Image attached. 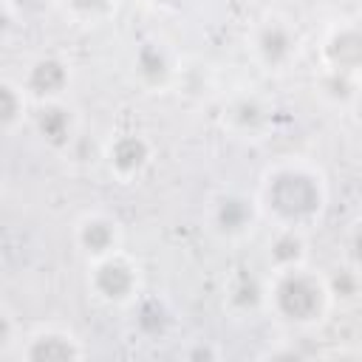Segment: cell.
<instances>
[{
  "label": "cell",
  "mask_w": 362,
  "mask_h": 362,
  "mask_svg": "<svg viewBox=\"0 0 362 362\" xmlns=\"http://www.w3.org/2000/svg\"><path fill=\"white\" fill-rule=\"evenodd\" d=\"M255 201L269 226L311 232L328 212V175L311 158H277L260 173Z\"/></svg>",
  "instance_id": "obj_1"
},
{
  "label": "cell",
  "mask_w": 362,
  "mask_h": 362,
  "mask_svg": "<svg viewBox=\"0 0 362 362\" xmlns=\"http://www.w3.org/2000/svg\"><path fill=\"white\" fill-rule=\"evenodd\" d=\"M334 308L331 280L311 263L266 272V314L291 331L320 328Z\"/></svg>",
  "instance_id": "obj_2"
},
{
  "label": "cell",
  "mask_w": 362,
  "mask_h": 362,
  "mask_svg": "<svg viewBox=\"0 0 362 362\" xmlns=\"http://www.w3.org/2000/svg\"><path fill=\"white\" fill-rule=\"evenodd\" d=\"M85 288L105 308H133L144 294L141 263L124 249L85 263Z\"/></svg>",
  "instance_id": "obj_3"
},
{
  "label": "cell",
  "mask_w": 362,
  "mask_h": 362,
  "mask_svg": "<svg viewBox=\"0 0 362 362\" xmlns=\"http://www.w3.org/2000/svg\"><path fill=\"white\" fill-rule=\"evenodd\" d=\"M246 51L260 71L283 74L300 59L303 34L291 17H286L280 11H269L249 25Z\"/></svg>",
  "instance_id": "obj_4"
},
{
  "label": "cell",
  "mask_w": 362,
  "mask_h": 362,
  "mask_svg": "<svg viewBox=\"0 0 362 362\" xmlns=\"http://www.w3.org/2000/svg\"><path fill=\"white\" fill-rule=\"evenodd\" d=\"M102 161L113 181L136 184L150 173L156 161V144L144 130H116L102 147Z\"/></svg>",
  "instance_id": "obj_5"
},
{
  "label": "cell",
  "mask_w": 362,
  "mask_h": 362,
  "mask_svg": "<svg viewBox=\"0 0 362 362\" xmlns=\"http://www.w3.org/2000/svg\"><path fill=\"white\" fill-rule=\"evenodd\" d=\"M206 221L221 240H243L255 232V226L263 218H260L255 192L249 195L243 189H221L209 198Z\"/></svg>",
  "instance_id": "obj_6"
},
{
  "label": "cell",
  "mask_w": 362,
  "mask_h": 362,
  "mask_svg": "<svg viewBox=\"0 0 362 362\" xmlns=\"http://www.w3.org/2000/svg\"><path fill=\"white\" fill-rule=\"evenodd\" d=\"M71 243L85 263L102 260L124 246V223L105 209H88L74 221Z\"/></svg>",
  "instance_id": "obj_7"
},
{
  "label": "cell",
  "mask_w": 362,
  "mask_h": 362,
  "mask_svg": "<svg viewBox=\"0 0 362 362\" xmlns=\"http://www.w3.org/2000/svg\"><path fill=\"white\" fill-rule=\"evenodd\" d=\"M85 356V339L65 325H40L28 331L17 348L20 362H79Z\"/></svg>",
  "instance_id": "obj_8"
},
{
  "label": "cell",
  "mask_w": 362,
  "mask_h": 362,
  "mask_svg": "<svg viewBox=\"0 0 362 362\" xmlns=\"http://www.w3.org/2000/svg\"><path fill=\"white\" fill-rule=\"evenodd\" d=\"M320 68L362 79V20L331 23L317 48Z\"/></svg>",
  "instance_id": "obj_9"
},
{
  "label": "cell",
  "mask_w": 362,
  "mask_h": 362,
  "mask_svg": "<svg viewBox=\"0 0 362 362\" xmlns=\"http://www.w3.org/2000/svg\"><path fill=\"white\" fill-rule=\"evenodd\" d=\"M20 82L34 105L59 102L68 96V90L74 85V68L59 54H40L23 68Z\"/></svg>",
  "instance_id": "obj_10"
},
{
  "label": "cell",
  "mask_w": 362,
  "mask_h": 362,
  "mask_svg": "<svg viewBox=\"0 0 362 362\" xmlns=\"http://www.w3.org/2000/svg\"><path fill=\"white\" fill-rule=\"evenodd\" d=\"M31 130L40 139V144L51 153H65L79 136V116L76 110L59 99V102H45L34 105L31 113Z\"/></svg>",
  "instance_id": "obj_11"
},
{
  "label": "cell",
  "mask_w": 362,
  "mask_h": 362,
  "mask_svg": "<svg viewBox=\"0 0 362 362\" xmlns=\"http://www.w3.org/2000/svg\"><path fill=\"white\" fill-rule=\"evenodd\" d=\"M272 105L249 90H240L235 96H229V102L223 105V127L235 136V139H263L266 130L272 127Z\"/></svg>",
  "instance_id": "obj_12"
},
{
  "label": "cell",
  "mask_w": 362,
  "mask_h": 362,
  "mask_svg": "<svg viewBox=\"0 0 362 362\" xmlns=\"http://www.w3.org/2000/svg\"><path fill=\"white\" fill-rule=\"evenodd\" d=\"M130 68L136 82L150 93L167 90L175 82V57L161 40H141L133 51Z\"/></svg>",
  "instance_id": "obj_13"
},
{
  "label": "cell",
  "mask_w": 362,
  "mask_h": 362,
  "mask_svg": "<svg viewBox=\"0 0 362 362\" xmlns=\"http://www.w3.org/2000/svg\"><path fill=\"white\" fill-rule=\"evenodd\" d=\"M223 308L235 317L266 314V274L252 269H235L223 286Z\"/></svg>",
  "instance_id": "obj_14"
},
{
  "label": "cell",
  "mask_w": 362,
  "mask_h": 362,
  "mask_svg": "<svg viewBox=\"0 0 362 362\" xmlns=\"http://www.w3.org/2000/svg\"><path fill=\"white\" fill-rule=\"evenodd\" d=\"M263 263H266V272H280V269H294L308 263V232L272 226V235L263 249Z\"/></svg>",
  "instance_id": "obj_15"
},
{
  "label": "cell",
  "mask_w": 362,
  "mask_h": 362,
  "mask_svg": "<svg viewBox=\"0 0 362 362\" xmlns=\"http://www.w3.org/2000/svg\"><path fill=\"white\" fill-rule=\"evenodd\" d=\"M31 113H34V102L25 93L20 79H0V130L6 139L17 136L25 124H31Z\"/></svg>",
  "instance_id": "obj_16"
},
{
  "label": "cell",
  "mask_w": 362,
  "mask_h": 362,
  "mask_svg": "<svg viewBox=\"0 0 362 362\" xmlns=\"http://www.w3.org/2000/svg\"><path fill=\"white\" fill-rule=\"evenodd\" d=\"M314 93L328 105V107H351L362 96V79L339 71H325L320 68L314 76Z\"/></svg>",
  "instance_id": "obj_17"
},
{
  "label": "cell",
  "mask_w": 362,
  "mask_h": 362,
  "mask_svg": "<svg viewBox=\"0 0 362 362\" xmlns=\"http://www.w3.org/2000/svg\"><path fill=\"white\" fill-rule=\"evenodd\" d=\"M59 6L71 23L96 28V25L110 23L119 14L122 0H59Z\"/></svg>",
  "instance_id": "obj_18"
},
{
  "label": "cell",
  "mask_w": 362,
  "mask_h": 362,
  "mask_svg": "<svg viewBox=\"0 0 362 362\" xmlns=\"http://www.w3.org/2000/svg\"><path fill=\"white\" fill-rule=\"evenodd\" d=\"M133 314H139V317H136V325H139V331L147 334V337L161 334V331L167 328V322H170L164 303H161V300H153V297H144V294H141L139 303L133 305Z\"/></svg>",
  "instance_id": "obj_19"
},
{
  "label": "cell",
  "mask_w": 362,
  "mask_h": 362,
  "mask_svg": "<svg viewBox=\"0 0 362 362\" xmlns=\"http://www.w3.org/2000/svg\"><path fill=\"white\" fill-rule=\"evenodd\" d=\"M23 328L8 305L0 308V356H17V348L23 342Z\"/></svg>",
  "instance_id": "obj_20"
},
{
  "label": "cell",
  "mask_w": 362,
  "mask_h": 362,
  "mask_svg": "<svg viewBox=\"0 0 362 362\" xmlns=\"http://www.w3.org/2000/svg\"><path fill=\"white\" fill-rule=\"evenodd\" d=\"M348 269H354L362 277V221L348 235Z\"/></svg>",
  "instance_id": "obj_21"
},
{
  "label": "cell",
  "mask_w": 362,
  "mask_h": 362,
  "mask_svg": "<svg viewBox=\"0 0 362 362\" xmlns=\"http://www.w3.org/2000/svg\"><path fill=\"white\" fill-rule=\"evenodd\" d=\"M144 8H150V11H156V14H173V11H178L187 0H139Z\"/></svg>",
  "instance_id": "obj_22"
}]
</instances>
